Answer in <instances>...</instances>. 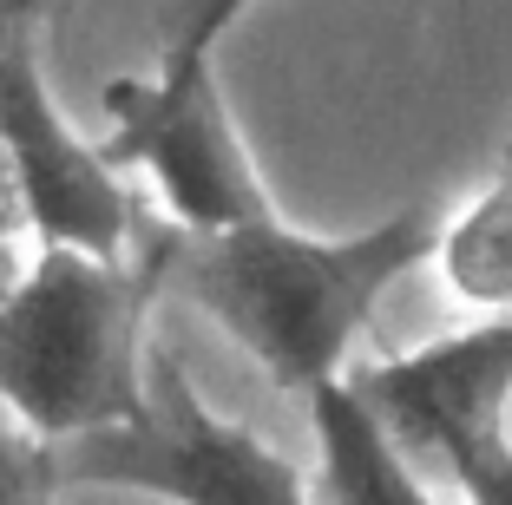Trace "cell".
<instances>
[{
    "instance_id": "cell-1",
    "label": "cell",
    "mask_w": 512,
    "mask_h": 505,
    "mask_svg": "<svg viewBox=\"0 0 512 505\" xmlns=\"http://www.w3.org/2000/svg\"><path fill=\"white\" fill-rule=\"evenodd\" d=\"M434 204H401L362 230H302L283 210L237 230L184 237L165 223V289L217 322L289 394H316L348 374L381 302L434 250Z\"/></svg>"
},
{
    "instance_id": "cell-2",
    "label": "cell",
    "mask_w": 512,
    "mask_h": 505,
    "mask_svg": "<svg viewBox=\"0 0 512 505\" xmlns=\"http://www.w3.org/2000/svg\"><path fill=\"white\" fill-rule=\"evenodd\" d=\"M158 289H165V230H145L125 256L40 243L27 276L0 289L7 420L46 446L132 420L145 394V322Z\"/></svg>"
},
{
    "instance_id": "cell-3",
    "label": "cell",
    "mask_w": 512,
    "mask_h": 505,
    "mask_svg": "<svg viewBox=\"0 0 512 505\" xmlns=\"http://www.w3.org/2000/svg\"><path fill=\"white\" fill-rule=\"evenodd\" d=\"M60 486L145 492L165 505H309V473L243 420L217 414L184 361L151 342L138 414L46 446Z\"/></svg>"
},
{
    "instance_id": "cell-4",
    "label": "cell",
    "mask_w": 512,
    "mask_h": 505,
    "mask_svg": "<svg viewBox=\"0 0 512 505\" xmlns=\"http://www.w3.org/2000/svg\"><path fill=\"white\" fill-rule=\"evenodd\" d=\"M99 105H106L99 151L151 184L171 230L211 237L276 210L263 164L224 99L217 53H158L151 73L112 79Z\"/></svg>"
},
{
    "instance_id": "cell-5",
    "label": "cell",
    "mask_w": 512,
    "mask_h": 505,
    "mask_svg": "<svg viewBox=\"0 0 512 505\" xmlns=\"http://www.w3.org/2000/svg\"><path fill=\"white\" fill-rule=\"evenodd\" d=\"M0 164L20 197V217L40 243L92 256H125L145 237L125 171L60 112L40 66V33L0 20Z\"/></svg>"
},
{
    "instance_id": "cell-6",
    "label": "cell",
    "mask_w": 512,
    "mask_h": 505,
    "mask_svg": "<svg viewBox=\"0 0 512 505\" xmlns=\"http://www.w3.org/2000/svg\"><path fill=\"white\" fill-rule=\"evenodd\" d=\"M381 427L434 466L447 446L512 420V309H486V322L348 368Z\"/></svg>"
},
{
    "instance_id": "cell-7",
    "label": "cell",
    "mask_w": 512,
    "mask_h": 505,
    "mask_svg": "<svg viewBox=\"0 0 512 505\" xmlns=\"http://www.w3.org/2000/svg\"><path fill=\"white\" fill-rule=\"evenodd\" d=\"M302 407L316 433L309 505H440V492L421 479V460L381 427V414L362 401V387L348 374L302 394Z\"/></svg>"
},
{
    "instance_id": "cell-8",
    "label": "cell",
    "mask_w": 512,
    "mask_h": 505,
    "mask_svg": "<svg viewBox=\"0 0 512 505\" xmlns=\"http://www.w3.org/2000/svg\"><path fill=\"white\" fill-rule=\"evenodd\" d=\"M427 263L467 309H512V138L480 191L440 217Z\"/></svg>"
},
{
    "instance_id": "cell-9",
    "label": "cell",
    "mask_w": 512,
    "mask_h": 505,
    "mask_svg": "<svg viewBox=\"0 0 512 505\" xmlns=\"http://www.w3.org/2000/svg\"><path fill=\"white\" fill-rule=\"evenodd\" d=\"M434 466L460 486L467 505H512V420L473 433V440H460V446H447Z\"/></svg>"
},
{
    "instance_id": "cell-10",
    "label": "cell",
    "mask_w": 512,
    "mask_h": 505,
    "mask_svg": "<svg viewBox=\"0 0 512 505\" xmlns=\"http://www.w3.org/2000/svg\"><path fill=\"white\" fill-rule=\"evenodd\" d=\"M53 492H60V479H53L46 440L0 420V505H53Z\"/></svg>"
},
{
    "instance_id": "cell-11",
    "label": "cell",
    "mask_w": 512,
    "mask_h": 505,
    "mask_svg": "<svg viewBox=\"0 0 512 505\" xmlns=\"http://www.w3.org/2000/svg\"><path fill=\"white\" fill-rule=\"evenodd\" d=\"M250 7H263V0H171L165 7V53H217Z\"/></svg>"
},
{
    "instance_id": "cell-12",
    "label": "cell",
    "mask_w": 512,
    "mask_h": 505,
    "mask_svg": "<svg viewBox=\"0 0 512 505\" xmlns=\"http://www.w3.org/2000/svg\"><path fill=\"white\" fill-rule=\"evenodd\" d=\"M79 0H0V20H20V27L46 33V27H60V20H73Z\"/></svg>"
}]
</instances>
